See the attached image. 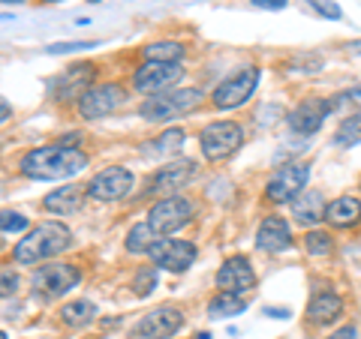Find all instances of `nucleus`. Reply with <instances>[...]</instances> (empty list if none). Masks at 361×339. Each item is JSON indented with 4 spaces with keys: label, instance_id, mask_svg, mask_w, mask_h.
<instances>
[{
    "label": "nucleus",
    "instance_id": "nucleus-11",
    "mask_svg": "<svg viewBox=\"0 0 361 339\" xmlns=\"http://www.w3.org/2000/svg\"><path fill=\"white\" fill-rule=\"evenodd\" d=\"M180 324H184V312L172 303H163L148 315H142V321L133 324L130 339H169L180 331Z\"/></svg>",
    "mask_w": 361,
    "mask_h": 339
},
{
    "label": "nucleus",
    "instance_id": "nucleus-30",
    "mask_svg": "<svg viewBox=\"0 0 361 339\" xmlns=\"http://www.w3.org/2000/svg\"><path fill=\"white\" fill-rule=\"evenodd\" d=\"M160 286V274H157V267H139L133 274V291L135 298H148L151 291H157Z\"/></svg>",
    "mask_w": 361,
    "mask_h": 339
},
{
    "label": "nucleus",
    "instance_id": "nucleus-9",
    "mask_svg": "<svg viewBox=\"0 0 361 339\" xmlns=\"http://www.w3.org/2000/svg\"><path fill=\"white\" fill-rule=\"evenodd\" d=\"M310 180V165L307 162H292V165H283L277 168L271 180L265 184V198L271 205H289L295 196H301L304 186Z\"/></svg>",
    "mask_w": 361,
    "mask_h": 339
},
{
    "label": "nucleus",
    "instance_id": "nucleus-28",
    "mask_svg": "<svg viewBox=\"0 0 361 339\" xmlns=\"http://www.w3.org/2000/svg\"><path fill=\"white\" fill-rule=\"evenodd\" d=\"M304 252L313 255V258H325L334 252V237L325 231V229H310L307 234H304Z\"/></svg>",
    "mask_w": 361,
    "mask_h": 339
},
{
    "label": "nucleus",
    "instance_id": "nucleus-36",
    "mask_svg": "<svg viewBox=\"0 0 361 339\" xmlns=\"http://www.w3.org/2000/svg\"><path fill=\"white\" fill-rule=\"evenodd\" d=\"M256 9H286V0H250Z\"/></svg>",
    "mask_w": 361,
    "mask_h": 339
},
{
    "label": "nucleus",
    "instance_id": "nucleus-19",
    "mask_svg": "<svg viewBox=\"0 0 361 339\" xmlns=\"http://www.w3.org/2000/svg\"><path fill=\"white\" fill-rule=\"evenodd\" d=\"M304 315H307V321L313 327L334 324L343 315V298L337 295V291H316L307 303V309H304Z\"/></svg>",
    "mask_w": 361,
    "mask_h": 339
},
{
    "label": "nucleus",
    "instance_id": "nucleus-23",
    "mask_svg": "<svg viewBox=\"0 0 361 339\" xmlns=\"http://www.w3.org/2000/svg\"><path fill=\"white\" fill-rule=\"evenodd\" d=\"M184 139H187V132L180 127H169V129H163L160 135H157V139L145 141L142 153L145 156H157V160H166V156H175L180 148H184Z\"/></svg>",
    "mask_w": 361,
    "mask_h": 339
},
{
    "label": "nucleus",
    "instance_id": "nucleus-10",
    "mask_svg": "<svg viewBox=\"0 0 361 339\" xmlns=\"http://www.w3.org/2000/svg\"><path fill=\"white\" fill-rule=\"evenodd\" d=\"M135 186V174L123 165H109L99 174L90 177L87 198L94 201H123Z\"/></svg>",
    "mask_w": 361,
    "mask_h": 339
},
{
    "label": "nucleus",
    "instance_id": "nucleus-18",
    "mask_svg": "<svg viewBox=\"0 0 361 339\" xmlns=\"http://www.w3.org/2000/svg\"><path fill=\"white\" fill-rule=\"evenodd\" d=\"M292 246V229L280 213H268L256 231V250L259 252H286Z\"/></svg>",
    "mask_w": 361,
    "mask_h": 339
},
{
    "label": "nucleus",
    "instance_id": "nucleus-33",
    "mask_svg": "<svg viewBox=\"0 0 361 339\" xmlns=\"http://www.w3.org/2000/svg\"><path fill=\"white\" fill-rule=\"evenodd\" d=\"M97 42H58V45H49V54H63V51H85V49H94Z\"/></svg>",
    "mask_w": 361,
    "mask_h": 339
},
{
    "label": "nucleus",
    "instance_id": "nucleus-41",
    "mask_svg": "<svg viewBox=\"0 0 361 339\" xmlns=\"http://www.w3.org/2000/svg\"><path fill=\"white\" fill-rule=\"evenodd\" d=\"M0 339H6V333H4V331H0Z\"/></svg>",
    "mask_w": 361,
    "mask_h": 339
},
{
    "label": "nucleus",
    "instance_id": "nucleus-1",
    "mask_svg": "<svg viewBox=\"0 0 361 339\" xmlns=\"http://www.w3.org/2000/svg\"><path fill=\"white\" fill-rule=\"evenodd\" d=\"M90 162V156L75 148V144H42L25 153L21 160V174L30 180H70L75 174H82Z\"/></svg>",
    "mask_w": 361,
    "mask_h": 339
},
{
    "label": "nucleus",
    "instance_id": "nucleus-39",
    "mask_svg": "<svg viewBox=\"0 0 361 339\" xmlns=\"http://www.w3.org/2000/svg\"><path fill=\"white\" fill-rule=\"evenodd\" d=\"M0 4H25V0H0Z\"/></svg>",
    "mask_w": 361,
    "mask_h": 339
},
{
    "label": "nucleus",
    "instance_id": "nucleus-12",
    "mask_svg": "<svg viewBox=\"0 0 361 339\" xmlns=\"http://www.w3.org/2000/svg\"><path fill=\"white\" fill-rule=\"evenodd\" d=\"M151 262L157 270H169V274H184V270L193 267L196 262V246L190 241H180V237H160L151 246Z\"/></svg>",
    "mask_w": 361,
    "mask_h": 339
},
{
    "label": "nucleus",
    "instance_id": "nucleus-34",
    "mask_svg": "<svg viewBox=\"0 0 361 339\" xmlns=\"http://www.w3.org/2000/svg\"><path fill=\"white\" fill-rule=\"evenodd\" d=\"M16 288H18V276L16 274H4V276H0V298L13 295Z\"/></svg>",
    "mask_w": 361,
    "mask_h": 339
},
{
    "label": "nucleus",
    "instance_id": "nucleus-37",
    "mask_svg": "<svg viewBox=\"0 0 361 339\" xmlns=\"http://www.w3.org/2000/svg\"><path fill=\"white\" fill-rule=\"evenodd\" d=\"M9 117H13V105H9V103H6V99H4V96H0V127H4V123H6Z\"/></svg>",
    "mask_w": 361,
    "mask_h": 339
},
{
    "label": "nucleus",
    "instance_id": "nucleus-24",
    "mask_svg": "<svg viewBox=\"0 0 361 339\" xmlns=\"http://www.w3.org/2000/svg\"><path fill=\"white\" fill-rule=\"evenodd\" d=\"M184 54H187V49L175 39H157V42H148L142 49V58L154 60V63H180Z\"/></svg>",
    "mask_w": 361,
    "mask_h": 339
},
{
    "label": "nucleus",
    "instance_id": "nucleus-40",
    "mask_svg": "<svg viewBox=\"0 0 361 339\" xmlns=\"http://www.w3.org/2000/svg\"><path fill=\"white\" fill-rule=\"evenodd\" d=\"M42 4H58V0H42Z\"/></svg>",
    "mask_w": 361,
    "mask_h": 339
},
{
    "label": "nucleus",
    "instance_id": "nucleus-16",
    "mask_svg": "<svg viewBox=\"0 0 361 339\" xmlns=\"http://www.w3.org/2000/svg\"><path fill=\"white\" fill-rule=\"evenodd\" d=\"M94 75H97V66L90 60L82 63H73L61 78H58V87H54V99L58 103H78L82 94L87 87H94Z\"/></svg>",
    "mask_w": 361,
    "mask_h": 339
},
{
    "label": "nucleus",
    "instance_id": "nucleus-35",
    "mask_svg": "<svg viewBox=\"0 0 361 339\" xmlns=\"http://www.w3.org/2000/svg\"><path fill=\"white\" fill-rule=\"evenodd\" d=\"M329 339H358V331H355V324H343L341 331H334Z\"/></svg>",
    "mask_w": 361,
    "mask_h": 339
},
{
    "label": "nucleus",
    "instance_id": "nucleus-25",
    "mask_svg": "<svg viewBox=\"0 0 361 339\" xmlns=\"http://www.w3.org/2000/svg\"><path fill=\"white\" fill-rule=\"evenodd\" d=\"M61 321L66 327H87V324H94L97 321V307L90 300H70V303H63L61 307Z\"/></svg>",
    "mask_w": 361,
    "mask_h": 339
},
{
    "label": "nucleus",
    "instance_id": "nucleus-29",
    "mask_svg": "<svg viewBox=\"0 0 361 339\" xmlns=\"http://www.w3.org/2000/svg\"><path fill=\"white\" fill-rule=\"evenodd\" d=\"M334 144L337 148H355V144H361V111L343 117V123L334 132Z\"/></svg>",
    "mask_w": 361,
    "mask_h": 339
},
{
    "label": "nucleus",
    "instance_id": "nucleus-13",
    "mask_svg": "<svg viewBox=\"0 0 361 339\" xmlns=\"http://www.w3.org/2000/svg\"><path fill=\"white\" fill-rule=\"evenodd\" d=\"M178 78H184V66L180 63H154V60H145L139 70L133 75V87L139 94H166L172 90V84H178Z\"/></svg>",
    "mask_w": 361,
    "mask_h": 339
},
{
    "label": "nucleus",
    "instance_id": "nucleus-6",
    "mask_svg": "<svg viewBox=\"0 0 361 339\" xmlns=\"http://www.w3.org/2000/svg\"><path fill=\"white\" fill-rule=\"evenodd\" d=\"M123 103H127V87L118 82H103V84L87 87L82 99L75 103V108L82 120H99V117L115 115Z\"/></svg>",
    "mask_w": 361,
    "mask_h": 339
},
{
    "label": "nucleus",
    "instance_id": "nucleus-4",
    "mask_svg": "<svg viewBox=\"0 0 361 339\" xmlns=\"http://www.w3.org/2000/svg\"><path fill=\"white\" fill-rule=\"evenodd\" d=\"M244 129L235 120H214L199 132V151L208 162H226L241 151Z\"/></svg>",
    "mask_w": 361,
    "mask_h": 339
},
{
    "label": "nucleus",
    "instance_id": "nucleus-21",
    "mask_svg": "<svg viewBox=\"0 0 361 339\" xmlns=\"http://www.w3.org/2000/svg\"><path fill=\"white\" fill-rule=\"evenodd\" d=\"M87 198V189L85 186H75V184H66L61 189L49 192V196L42 198V207L54 213V217H70V213H78Z\"/></svg>",
    "mask_w": 361,
    "mask_h": 339
},
{
    "label": "nucleus",
    "instance_id": "nucleus-38",
    "mask_svg": "<svg viewBox=\"0 0 361 339\" xmlns=\"http://www.w3.org/2000/svg\"><path fill=\"white\" fill-rule=\"evenodd\" d=\"M346 99H353V103H361V84H355L353 90H346Z\"/></svg>",
    "mask_w": 361,
    "mask_h": 339
},
{
    "label": "nucleus",
    "instance_id": "nucleus-8",
    "mask_svg": "<svg viewBox=\"0 0 361 339\" xmlns=\"http://www.w3.org/2000/svg\"><path fill=\"white\" fill-rule=\"evenodd\" d=\"M82 282V270L70 262H51V264H42L37 267V274L30 276V286L37 295L42 298H61L66 295L70 288H75Z\"/></svg>",
    "mask_w": 361,
    "mask_h": 339
},
{
    "label": "nucleus",
    "instance_id": "nucleus-22",
    "mask_svg": "<svg viewBox=\"0 0 361 339\" xmlns=\"http://www.w3.org/2000/svg\"><path fill=\"white\" fill-rule=\"evenodd\" d=\"M289 207H292V217H295L298 225H307V229H313V225H319L322 222V213H325V198H322V192H301V196H295L289 201Z\"/></svg>",
    "mask_w": 361,
    "mask_h": 339
},
{
    "label": "nucleus",
    "instance_id": "nucleus-14",
    "mask_svg": "<svg viewBox=\"0 0 361 339\" xmlns=\"http://www.w3.org/2000/svg\"><path fill=\"white\" fill-rule=\"evenodd\" d=\"M214 282H217L220 291H229V295L244 298L247 291L256 288V270H253V264H250V258L247 255H232V258H226V262L220 264Z\"/></svg>",
    "mask_w": 361,
    "mask_h": 339
},
{
    "label": "nucleus",
    "instance_id": "nucleus-3",
    "mask_svg": "<svg viewBox=\"0 0 361 339\" xmlns=\"http://www.w3.org/2000/svg\"><path fill=\"white\" fill-rule=\"evenodd\" d=\"M202 103H205V94L199 87H178V90H166V94L145 99L139 115L148 123H166V120H175V117H184L190 111H196Z\"/></svg>",
    "mask_w": 361,
    "mask_h": 339
},
{
    "label": "nucleus",
    "instance_id": "nucleus-31",
    "mask_svg": "<svg viewBox=\"0 0 361 339\" xmlns=\"http://www.w3.org/2000/svg\"><path fill=\"white\" fill-rule=\"evenodd\" d=\"M25 229H30V219L25 217V213H18V210H0V231L16 234V231H25Z\"/></svg>",
    "mask_w": 361,
    "mask_h": 339
},
{
    "label": "nucleus",
    "instance_id": "nucleus-26",
    "mask_svg": "<svg viewBox=\"0 0 361 339\" xmlns=\"http://www.w3.org/2000/svg\"><path fill=\"white\" fill-rule=\"evenodd\" d=\"M247 309V300L238 298V295H229V291H220V295H214L211 303H208V315L214 321L220 319H229V315H238Z\"/></svg>",
    "mask_w": 361,
    "mask_h": 339
},
{
    "label": "nucleus",
    "instance_id": "nucleus-7",
    "mask_svg": "<svg viewBox=\"0 0 361 339\" xmlns=\"http://www.w3.org/2000/svg\"><path fill=\"white\" fill-rule=\"evenodd\" d=\"M259 72L256 66H244V70L232 72L226 82L217 84V90L211 94V105L217 111H229V108H238L244 105L247 99L253 96V90L259 87Z\"/></svg>",
    "mask_w": 361,
    "mask_h": 339
},
{
    "label": "nucleus",
    "instance_id": "nucleus-2",
    "mask_svg": "<svg viewBox=\"0 0 361 339\" xmlns=\"http://www.w3.org/2000/svg\"><path fill=\"white\" fill-rule=\"evenodd\" d=\"M73 246V231L63 222H39L16 243V264H42Z\"/></svg>",
    "mask_w": 361,
    "mask_h": 339
},
{
    "label": "nucleus",
    "instance_id": "nucleus-5",
    "mask_svg": "<svg viewBox=\"0 0 361 339\" xmlns=\"http://www.w3.org/2000/svg\"><path fill=\"white\" fill-rule=\"evenodd\" d=\"M196 207L187 196H166L160 201H154L148 210V225L154 229L157 237H172L175 231H180L187 222H193Z\"/></svg>",
    "mask_w": 361,
    "mask_h": 339
},
{
    "label": "nucleus",
    "instance_id": "nucleus-20",
    "mask_svg": "<svg viewBox=\"0 0 361 339\" xmlns=\"http://www.w3.org/2000/svg\"><path fill=\"white\" fill-rule=\"evenodd\" d=\"M322 222L331 225V229H355L361 222V198L355 196H337L334 201L325 205V213H322Z\"/></svg>",
    "mask_w": 361,
    "mask_h": 339
},
{
    "label": "nucleus",
    "instance_id": "nucleus-17",
    "mask_svg": "<svg viewBox=\"0 0 361 339\" xmlns=\"http://www.w3.org/2000/svg\"><path fill=\"white\" fill-rule=\"evenodd\" d=\"M196 172H199V165L193 160H172L151 177V192H160V196H178V192L196 177Z\"/></svg>",
    "mask_w": 361,
    "mask_h": 339
},
{
    "label": "nucleus",
    "instance_id": "nucleus-27",
    "mask_svg": "<svg viewBox=\"0 0 361 339\" xmlns=\"http://www.w3.org/2000/svg\"><path fill=\"white\" fill-rule=\"evenodd\" d=\"M160 241V237L154 234V229L148 222H139V225H133L130 234H127V252L133 255H148L151 252V246Z\"/></svg>",
    "mask_w": 361,
    "mask_h": 339
},
{
    "label": "nucleus",
    "instance_id": "nucleus-15",
    "mask_svg": "<svg viewBox=\"0 0 361 339\" xmlns=\"http://www.w3.org/2000/svg\"><path fill=\"white\" fill-rule=\"evenodd\" d=\"M331 115V103L329 99H322V96H307V99H301V103L289 111V129L295 132V135H313V132H319L322 129V123L325 117Z\"/></svg>",
    "mask_w": 361,
    "mask_h": 339
},
{
    "label": "nucleus",
    "instance_id": "nucleus-32",
    "mask_svg": "<svg viewBox=\"0 0 361 339\" xmlns=\"http://www.w3.org/2000/svg\"><path fill=\"white\" fill-rule=\"evenodd\" d=\"M310 6H313L319 15L329 18V21H341V18H343V9L337 6L334 0H310Z\"/></svg>",
    "mask_w": 361,
    "mask_h": 339
}]
</instances>
